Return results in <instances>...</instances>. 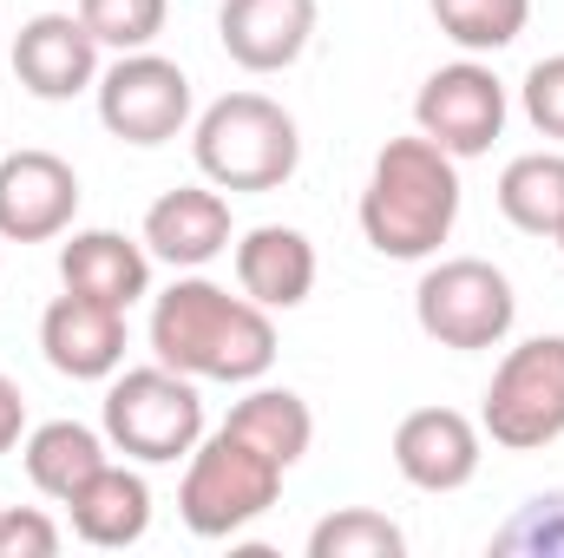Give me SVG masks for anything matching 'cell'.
I'll use <instances>...</instances> for the list:
<instances>
[{
    "mask_svg": "<svg viewBox=\"0 0 564 558\" xmlns=\"http://www.w3.org/2000/svg\"><path fill=\"white\" fill-rule=\"evenodd\" d=\"M191 151H197L204 184H217V191H282L295 178V164H302V132H295V119L276 99L224 93L197 119Z\"/></svg>",
    "mask_w": 564,
    "mask_h": 558,
    "instance_id": "3",
    "label": "cell"
},
{
    "mask_svg": "<svg viewBox=\"0 0 564 558\" xmlns=\"http://www.w3.org/2000/svg\"><path fill=\"white\" fill-rule=\"evenodd\" d=\"M237 440H250L257 453H270L282 473L308 453V440H315V415H308V401L302 395H289V388H250L230 420H224Z\"/></svg>",
    "mask_w": 564,
    "mask_h": 558,
    "instance_id": "20",
    "label": "cell"
},
{
    "mask_svg": "<svg viewBox=\"0 0 564 558\" xmlns=\"http://www.w3.org/2000/svg\"><path fill=\"white\" fill-rule=\"evenodd\" d=\"M453 224H459V158H446L426 132L388 139L361 191V237L394 264H421L453 237Z\"/></svg>",
    "mask_w": 564,
    "mask_h": 558,
    "instance_id": "2",
    "label": "cell"
},
{
    "mask_svg": "<svg viewBox=\"0 0 564 558\" xmlns=\"http://www.w3.org/2000/svg\"><path fill=\"white\" fill-rule=\"evenodd\" d=\"M106 440L144 460V466H171V460H191V447L204 440V395L191 375L177 368H126L112 388H106Z\"/></svg>",
    "mask_w": 564,
    "mask_h": 558,
    "instance_id": "5",
    "label": "cell"
},
{
    "mask_svg": "<svg viewBox=\"0 0 564 558\" xmlns=\"http://www.w3.org/2000/svg\"><path fill=\"white\" fill-rule=\"evenodd\" d=\"M282 493V466L270 453H257L250 440H237L230 427H217L204 447H191L184 486H177V513L197 539H230L250 519H263Z\"/></svg>",
    "mask_w": 564,
    "mask_h": 558,
    "instance_id": "4",
    "label": "cell"
},
{
    "mask_svg": "<svg viewBox=\"0 0 564 558\" xmlns=\"http://www.w3.org/2000/svg\"><path fill=\"white\" fill-rule=\"evenodd\" d=\"M499 211L525 237H552L564 224V151H525L499 178Z\"/></svg>",
    "mask_w": 564,
    "mask_h": 558,
    "instance_id": "21",
    "label": "cell"
},
{
    "mask_svg": "<svg viewBox=\"0 0 564 558\" xmlns=\"http://www.w3.org/2000/svg\"><path fill=\"white\" fill-rule=\"evenodd\" d=\"M99 126L126 144H171L191 126V79L164 53H119L99 73Z\"/></svg>",
    "mask_w": 564,
    "mask_h": 558,
    "instance_id": "8",
    "label": "cell"
},
{
    "mask_svg": "<svg viewBox=\"0 0 564 558\" xmlns=\"http://www.w3.org/2000/svg\"><path fill=\"white\" fill-rule=\"evenodd\" d=\"M525 119H532L545 139L564 144V53L539 60V66L525 73Z\"/></svg>",
    "mask_w": 564,
    "mask_h": 558,
    "instance_id": "26",
    "label": "cell"
},
{
    "mask_svg": "<svg viewBox=\"0 0 564 558\" xmlns=\"http://www.w3.org/2000/svg\"><path fill=\"white\" fill-rule=\"evenodd\" d=\"M426 7H433L440 33L466 53H499L532 20V0H426Z\"/></svg>",
    "mask_w": 564,
    "mask_h": 558,
    "instance_id": "22",
    "label": "cell"
},
{
    "mask_svg": "<svg viewBox=\"0 0 564 558\" xmlns=\"http://www.w3.org/2000/svg\"><path fill=\"white\" fill-rule=\"evenodd\" d=\"M40 355L66 382H106V375H119V362H126V309L66 289L40 315Z\"/></svg>",
    "mask_w": 564,
    "mask_h": 558,
    "instance_id": "12",
    "label": "cell"
},
{
    "mask_svg": "<svg viewBox=\"0 0 564 558\" xmlns=\"http://www.w3.org/2000/svg\"><path fill=\"white\" fill-rule=\"evenodd\" d=\"M552 244H558V250H564V224H558V230H552Z\"/></svg>",
    "mask_w": 564,
    "mask_h": 558,
    "instance_id": "29",
    "label": "cell"
},
{
    "mask_svg": "<svg viewBox=\"0 0 564 558\" xmlns=\"http://www.w3.org/2000/svg\"><path fill=\"white\" fill-rule=\"evenodd\" d=\"M66 506H73V533L86 546H99V552H126V546H139L151 533V486H144V473L112 466V460Z\"/></svg>",
    "mask_w": 564,
    "mask_h": 558,
    "instance_id": "17",
    "label": "cell"
},
{
    "mask_svg": "<svg viewBox=\"0 0 564 558\" xmlns=\"http://www.w3.org/2000/svg\"><path fill=\"white\" fill-rule=\"evenodd\" d=\"M79 20L99 46L112 53H144L164 33V0H79Z\"/></svg>",
    "mask_w": 564,
    "mask_h": 558,
    "instance_id": "24",
    "label": "cell"
},
{
    "mask_svg": "<svg viewBox=\"0 0 564 558\" xmlns=\"http://www.w3.org/2000/svg\"><path fill=\"white\" fill-rule=\"evenodd\" d=\"M237 282L263 309H302L315 289V244L289 224H257L237 244Z\"/></svg>",
    "mask_w": 564,
    "mask_h": 558,
    "instance_id": "18",
    "label": "cell"
},
{
    "mask_svg": "<svg viewBox=\"0 0 564 558\" xmlns=\"http://www.w3.org/2000/svg\"><path fill=\"white\" fill-rule=\"evenodd\" d=\"M53 552H59V526L46 513L0 506V558H53Z\"/></svg>",
    "mask_w": 564,
    "mask_h": 558,
    "instance_id": "27",
    "label": "cell"
},
{
    "mask_svg": "<svg viewBox=\"0 0 564 558\" xmlns=\"http://www.w3.org/2000/svg\"><path fill=\"white\" fill-rule=\"evenodd\" d=\"M20 460H26V480L46 493V500H73L99 466H106V440L93 433V427H79V420H46V427H33L26 433V447H20Z\"/></svg>",
    "mask_w": 564,
    "mask_h": 558,
    "instance_id": "19",
    "label": "cell"
},
{
    "mask_svg": "<svg viewBox=\"0 0 564 558\" xmlns=\"http://www.w3.org/2000/svg\"><path fill=\"white\" fill-rule=\"evenodd\" d=\"M144 250L171 270H204L230 250V204L210 184H177L144 211Z\"/></svg>",
    "mask_w": 564,
    "mask_h": 558,
    "instance_id": "15",
    "label": "cell"
},
{
    "mask_svg": "<svg viewBox=\"0 0 564 558\" xmlns=\"http://www.w3.org/2000/svg\"><path fill=\"white\" fill-rule=\"evenodd\" d=\"M217 40L243 73H282L315 40V0H224Z\"/></svg>",
    "mask_w": 564,
    "mask_h": 558,
    "instance_id": "14",
    "label": "cell"
},
{
    "mask_svg": "<svg viewBox=\"0 0 564 558\" xmlns=\"http://www.w3.org/2000/svg\"><path fill=\"white\" fill-rule=\"evenodd\" d=\"M401 552H408V533L388 513H368V506L328 513L308 533V558H401Z\"/></svg>",
    "mask_w": 564,
    "mask_h": 558,
    "instance_id": "23",
    "label": "cell"
},
{
    "mask_svg": "<svg viewBox=\"0 0 564 558\" xmlns=\"http://www.w3.org/2000/svg\"><path fill=\"white\" fill-rule=\"evenodd\" d=\"M20 433H26V395L13 375H0V453H13Z\"/></svg>",
    "mask_w": 564,
    "mask_h": 558,
    "instance_id": "28",
    "label": "cell"
},
{
    "mask_svg": "<svg viewBox=\"0 0 564 558\" xmlns=\"http://www.w3.org/2000/svg\"><path fill=\"white\" fill-rule=\"evenodd\" d=\"M499 558H564V493H539L525 500L499 533H492Z\"/></svg>",
    "mask_w": 564,
    "mask_h": 558,
    "instance_id": "25",
    "label": "cell"
},
{
    "mask_svg": "<svg viewBox=\"0 0 564 558\" xmlns=\"http://www.w3.org/2000/svg\"><path fill=\"white\" fill-rule=\"evenodd\" d=\"M151 348L191 382H263L276 368V322L263 302L210 277H177L151 302Z\"/></svg>",
    "mask_w": 564,
    "mask_h": 558,
    "instance_id": "1",
    "label": "cell"
},
{
    "mask_svg": "<svg viewBox=\"0 0 564 558\" xmlns=\"http://www.w3.org/2000/svg\"><path fill=\"white\" fill-rule=\"evenodd\" d=\"M479 427L506 453H539L564 440V335H532L499 362Z\"/></svg>",
    "mask_w": 564,
    "mask_h": 558,
    "instance_id": "7",
    "label": "cell"
},
{
    "mask_svg": "<svg viewBox=\"0 0 564 558\" xmlns=\"http://www.w3.org/2000/svg\"><path fill=\"white\" fill-rule=\"evenodd\" d=\"M394 466L421 493H459L479 473V427L459 408H414L394 427Z\"/></svg>",
    "mask_w": 564,
    "mask_h": 558,
    "instance_id": "13",
    "label": "cell"
},
{
    "mask_svg": "<svg viewBox=\"0 0 564 558\" xmlns=\"http://www.w3.org/2000/svg\"><path fill=\"white\" fill-rule=\"evenodd\" d=\"M59 282L93 302L132 309L139 296H151V250L126 230H73V244L59 250Z\"/></svg>",
    "mask_w": 564,
    "mask_h": 558,
    "instance_id": "16",
    "label": "cell"
},
{
    "mask_svg": "<svg viewBox=\"0 0 564 558\" xmlns=\"http://www.w3.org/2000/svg\"><path fill=\"white\" fill-rule=\"evenodd\" d=\"M13 79L46 106L79 99L86 86H99V40L79 13H33L13 33Z\"/></svg>",
    "mask_w": 564,
    "mask_h": 558,
    "instance_id": "11",
    "label": "cell"
},
{
    "mask_svg": "<svg viewBox=\"0 0 564 558\" xmlns=\"http://www.w3.org/2000/svg\"><path fill=\"white\" fill-rule=\"evenodd\" d=\"M414 126H421L446 158H479V151H492V139L506 132V86H499V73L479 66V60L440 66L421 86V99H414Z\"/></svg>",
    "mask_w": 564,
    "mask_h": 558,
    "instance_id": "9",
    "label": "cell"
},
{
    "mask_svg": "<svg viewBox=\"0 0 564 558\" xmlns=\"http://www.w3.org/2000/svg\"><path fill=\"white\" fill-rule=\"evenodd\" d=\"M512 315H519V296L506 270H492L486 257H446L433 264L414 289V322H421L426 342L440 348H499L512 335Z\"/></svg>",
    "mask_w": 564,
    "mask_h": 558,
    "instance_id": "6",
    "label": "cell"
},
{
    "mask_svg": "<svg viewBox=\"0 0 564 558\" xmlns=\"http://www.w3.org/2000/svg\"><path fill=\"white\" fill-rule=\"evenodd\" d=\"M79 217V171L59 151H13L0 158V237L7 244H53Z\"/></svg>",
    "mask_w": 564,
    "mask_h": 558,
    "instance_id": "10",
    "label": "cell"
}]
</instances>
